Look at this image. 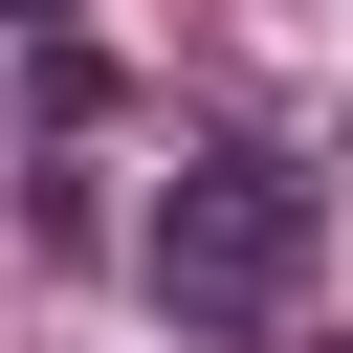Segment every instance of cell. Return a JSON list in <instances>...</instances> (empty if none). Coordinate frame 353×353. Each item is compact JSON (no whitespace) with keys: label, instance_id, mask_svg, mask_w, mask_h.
Listing matches in <instances>:
<instances>
[{"label":"cell","instance_id":"6da1fadb","mask_svg":"<svg viewBox=\"0 0 353 353\" xmlns=\"http://www.w3.org/2000/svg\"><path fill=\"white\" fill-rule=\"evenodd\" d=\"M309 243H331V199H309V154H265V132H199V154H154V199H132V287H154L176 331H287V309H309Z\"/></svg>","mask_w":353,"mask_h":353},{"label":"cell","instance_id":"7a4b0ae2","mask_svg":"<svg viewBox=\"0 0 353 353\" xmlns=\"http://www.w3.org/2000/svg\"><path fill=\"white\" fill-rule=\"evenodd\" d=\"M0 22H66V0H0Z\"/></svg>","mask_w":353,"mask_h":353}]
</instances>
